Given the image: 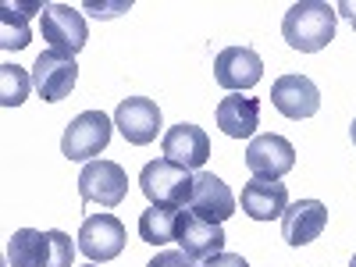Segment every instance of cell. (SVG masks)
<instances>
[{"mask_svg":"<svg viewBox=\"0 0 356 267\" xmlns=\"http://www.w3.org/2000/svg\"><path fill=\"white\" fill-rule=\"evenodd\" d=\"M47 267H75V246L65 232H47Z\"/></svg>","mask_w":356,"mask_h":267,"instance_id":"22","label":"cell"},{"mask_svg":"<svg viewBox=\"0 0 356 267\" xmlns=\"http://www.w3.org/2000/svg\"><path fill=\"white\" fill-rule=\"evenodd\" d=\"M193 186H196V175L171 161H150L139 171V189L150 200V207H175V211L189 207Z\"/></svg>","mask_w":356,"mask_h":267,"instance_id":"2","label":"cell"},{"mask_svg":"<svg viewBox=\"0 0 356 267\" xmlns=\"http://www.w3.org/2000/svg\"><path fill=\"white\" fill-rule=\"evenodd\" d=\"M175 243L182 246V253H189L193 260H207L214 253H225V232L214 221H203L196 214H178L175 225Z\"/></svg>","mask_w":356,"mask_h":267,"instance_id":"16","label":"cell"},{"mask_svg":"<svg viewBox=\"0 0 356 267\" xmlns=\"http://www.w3.org/2000/svg\"><path fill=\"white\" fill-rule=\"evenodd\" d=\"M33 75L18 65H0V104L4 107H18L25 104V97L33 93Z\"/></svg>","mask_w":356,"mask_h":267,"instance_id":"21","label":"cell"},{"mask_svg":"<svg viewBox=\"0 0 356 267\" xmlns=\"http://www.w3.org/2000/svg\"><path fill=\"white\" fill-rule=\"evenodd\" d=\"M146 267H196V264H193V257L182 253V250H164V253H157Z\"/></svg>","mask_w":356,"mask_h":267,"instance_id":"23","label":"cell"},{"mask_svg":"<svg viewBox=\"0 0 356 267\" xmlns=\"http://www.w3.org/2000/svg\"><path fill=\"white\" fill-rule=\"evenodd\" d=\"M75 82H79L75 57L57 54V50H47V54L36 57V65H33V86H36V93H40L47 104L65 100L72 89H75Z\"/></svg>","mask_w":356,"mask_h":267,"instance_id":"8","label":"cell"},{"mask_svg":"<svg viewBox=\"0 0 356 267\" xmlns=\"http://www.w3.org/2000/svg\"><path fill=\"white\" fill-rule=\"evenodd\" d=\"M349 267H356V257H353V260H349Z\"/></svg>","mask_w":356,"mask_h":267,"instance_id":"28","label":"cell"},{"mask_svg":"<svg viewBox=\"0 0 356 267\" xmlns=\"http://www.w3.org/2000/svg\"><path fill=\"white\" fill-rule=\"evenodd\" d=\"M8 264L11 267H47V232L18 228L8 239Z\"/></svg>","mask_w":356,"mask_h":267,"instance_id":"19","label":"cell"},{"mask_svg":"<svg viewBox=\"0 0 356 267\" xmlns=\"http://www.w3.org/2000/svg\"><path fill=\"white\" fill-rule=\"evenodd\" d=\"M40 33H43V40L50 43V50L68 54V57H75V54L86 47V40H89L86 18H82V11H75L72 4H47V8L40 11Z\"/></svg>","mask_w":356,"mask_h":267,"instance_id":"5","label":"cell"},{"mask_svg":"<svg viewBox=\"0 0 356 267\" xmlns=\"http://www.w3.org/2000/svg\"><path fill=\"white\" fill-rule=\"evenodd\" d=\"M89 267H93V264H89Z\"/></svg>","mask_w":356,"mask_h":267,"instance_id":"29","label":"cell"},{"mask_svg":"<svg viewBox=\"0 0 356 267\" xmlns=\"http://www.w3.org/2000/svg\"><path fill=\"white\" fill-rule=\"evenodd\" d=\"M86 11L93 15V18H114V15H122V11H129V0H122V4H114V8H100V4H86Z\"/></svg>","mask_w":356,"mask_h":267,"instance_id":"25","label":"cell"},{"mask_svg":"<svg viewBox=\"0 0 356 267\" xmlns=\"http://www.w3.org/2000/svg\"><path fill=\"white\" fill-rule=\"evenodd\" d=\"M335 8L324 0H300L292 4L282 18V36L292 50L300 54H317L335 40Z\"/></svg>","mask_w":356,"mask_h":267,"instance_id":"1","label":"cell"},{"mask_svg":"<svg viewBox=\"0 0 356 267\" xmlns=\"http://www.w3.org/2000/svg\"><path fill=\"white\" fill-rule=\"evenodd\" d=\"M335 15H342L353 25V33H356V0H342V4H335Z\"/></svg>","mask_w":356,"mask_h":267,"instance_id":"26","label":"cell"},{"mask_svg":"<svg viewBox=\"0 0 356 267\" xmlns=\"http://www.w3.org/2000/svg\"><path fill=\"white\" fill-rule=\"evenodd\" d=\"M125 193H129V175L114 161H89L79 175V196L89 207L114 211V207L125 200Z\"/></svg>","mask_w":356,"mask_h":267,"instance_id":"3","label":"cell"},{"mask_svg":"<svg viewBox=\"0 0 356 267\" xmlns=\"http://www.w3.org/2000/svg\"><path fill=\"white\" fill-rule=\"evenodd\" d=\"M246 168L253 171V178H282L296 168V146L285 136H253L250 150H246Z\"/></svg>","mask_w":356,"mask_h":267,"instance_id":"11","label":"cell"},{"mask_svg":"<svg viewBox=\"0 0 356 267\" xmlns=\"http://www.w3.org/2000/svg\"><path fill=\"white\" fill-rule=\"evenodd\" d=\"M189 214L203 218V221H228L235 214V193L221 182L214 171H196V186H193V200H189Z\"/></svg>","mask_w":356,"mask_h":267,"instance_id":"13","label":"cell"},{"mask_svg":"<svg viewBox=\"0 0 356 267\" xmlns=\"http://www.w3.org/2000/svg\"><path fill=\"white\" fill-rule=\"evenodd\" d=\"M114 125L132 146H150L161 132V107L150 97H129L118 104L114 111Z\"/></svg>","mask_w":356,"mask_h":267,"instance_id":"9","label":"cell"},{"mask_svg":"<svg viewBox=\"0 0 356 267\" xmlns=\"http://www.w3.org/2000/svg\"><path fill=\"white\" fill-rule=\"evenodd\" d=\"M79 250L93 260V264H107L114 257H122L125 250V225L114 214H93L86 218L79 228Z\"/></svg>","mask_w":356,"mask_h":267,"instance_id":"6","label":"cell"},{"mask_svg":"<svg viewBox=\"0 0 356 267\" xmlns=\"http://www.w3.org/2000/svg\"><path fill=\"white\" fill-rule=\"evenodd\" d=\"M260 125V100L257 97H225L218 104V129L228 139H250Z\"/></svg>","mask_w":356,"mask_h":267,"instance_id":"17","label":"cell"},{"mask_svg":"<svg viewBox=\"0 0 356 267\" xmlns=\"http://www.w3.org/2000/svg\"><path fill=\"white\" fill-rule=\"evenodd\" d=\"M214 79L228 93H243L264 79V61L253 47H225L214 57Z\"/></svg>","mask_w":356,"mask_h":267,"instance_id":"7","label":"cell"},{"mask_svg":"<svg viewBox=\"0 0 356 267\" xmlns=\"http://www.w3.org/2000/svg\"><path fill=\"white\" fill-rule=\"evenodd\" d=\"M175 225H178L175 207H150V211L139 214V239L150 246H164L175 239Z\"/></svg>","mask_w":356,"mask_h":267,"instance_id":"20","label":"cell"},{"mask_svg":"<svg viewBox=\"0 0 356 267\" xmlns=\"http://www.w3.org/2000/svg\"><path fill=\"white\" fill-rule=\"evenodd\" d=\"M43 8L47 4H40V0H33V4H11V0H4L0 4V47L4 50L29 47V40H33L29 18H33V11H43Z\"/></svg>","mask_w":356,"mask_h":267,"instance_id":"18","label":"cell"},{"mask_svg":"<svg viewBox=\"0 0 356 267\" xmlns=\"http://www.w3.org/2000/svg\"><path fill=\"white\" fill-rule=\"evenodd\" d=\"M203 267H250L243 253H214V257H207Z\"/></svg>","mask_w":356,"mask_h":267,"instance_id":"24","label":"cell"},{"mask_svg":"<svg viewBox=\"0 0 356 267\" xmlns=\"http://www.w3.org/2000/svg\"><path fill=\"white\" fill-rule=\"evenodd\" d=\"M161 150H164V161L186 168V171H200L211 157V139L200 125H189V122H178L164 132L161 139Z\"/></svg>","mask_w":356,"mask_h":267,"instance_id":"10","label":"cell"},{"mask_svg":"<svg viewBox=\"0 0 356 267\" xmlns=\"http://www.w3.org/2000/svg\"><path fill=\"white\" fill-rule=\"evenodd\" d=\"M271 104L289 122H303V118H314L321 111V93L307 75H282L271 86Z\"/></svg>","mask_w":356,"mask_h":267,"instance_id":"12","label":"cell"},{"mask_svg":"<svg viewBox=\"0 0 356 267\" xmlns=\"http://www.w3.org/2000/svg\"><path fill=\"white\" fill-rule=\"evenodd\" d=\"M324 228H328V207L321 200H296L282 214V239L289 246H307L321 239Z\"/></svg>","mask_w":356,"mask_h":267,"instance_id":"14","label":"cell"},{"mask_svg":"<svg viewBox=\"0 0 356 267\" xmlns=\"http://www.w3.org/2000/svg\"><path fill=\"white\" fill-rule=\"evenodd\" d=\"M243 214L253 221H275L289 211V189L278 178H250L243 186Z\"/></svg>","mask_w":356,"mask_h":267,"instance_id":"15","label":"cell"},{"mask_svg":"<svg viewBox=\"0 0 356 267\" xmlns=\"http://www.w3.org/2000/svg\"><path fill=\"white\" fill-rule=\"evenodd\" d=\"M114 132V122L104 111H82L75 122H68L65 139H61V154L68 161H93L97 154L107 150Z\"/></svg>","mask_w":356,"mask_h":267,"instance_id":"4","label":"cell"},{"mask_svg":"<svg viewBox=\"0 0 356 267\" xmlns=\"http://www.w3.org/2000/svg\"><path fill=\"white\" fill-rule=\"evenodd\" d=\"M349 139H353V146H356V118H353V125H349Z\"/></svg>","mask_w":356,"mask_h":267,"instance_id":"27","label":"cell"}]
</instances>
